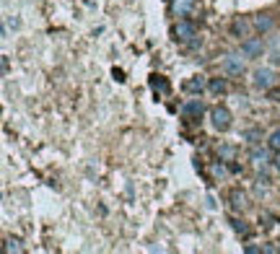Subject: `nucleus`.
Segmentation results:
<instances>
[{"mask_svg":"<svg viewBox=\"0 0 280 254\" xmlns=\"http://www.w3.org/2000/svg\"><path fill=\"white\" fill-rule=\"evenodd\" d=\"M208 86H210V91H213V94H226V88H228V83H226L223 78H213Z\"/></svg>","mask_w":280,"mask_h":254,"instance_id":"obj_12","label":"nucleus"},{"mask_svg":"<svg viewBox=\"0 0 280 254\" xmlns=\"http://www.w3.org/2000/svg\"><path fill=\"white\" fill-rule=\"evenodd\" d=\"M242 55L249 57V60L262 57V55H265V44H262V39H257V37L244 39V42H242Z\"/></svg>","mask_w":280,"mask_h":254,"instance_id":"obj_5","label":"nucleus"},{"mask_svg":"<svg viewBox=\"0 0 280 254\" xmlns=\"http://www.w3.org/2000/svg\"><path fill=\"white\" fill-rule=\"evenodd\" d=\"M150 88H153L156 94H169V81L164 76H150Z\"/></svg>","mask_w":280,"mask_h":254,"instance_id":"obj_11","label":"nucleus"},{"mask_svg":"<svg viewBox=\"0 0 280 254\" xmlns=\"http://www.w3.org/2000/svg\"><path fill=\"white\" fill-rule=\"evenodd\" d=\"M244 140L247 143H257V140H260V130H247L244 132Z\"/></svg>","mask_w":280,"mask_h":254,"instance_id":"obj_18","label":"nucleus"},{"mask_svg":"<svg viewBox=\"0 0 280 254\" xmlns=\"http://www.w3.org/2000/svg\"><path fill=\"white\" fill-rule=\"evenodd\" d=\"M213 176L215 179H223L226 176V166L223 164H213Z\"/></svg>","mask_w":280,"mask_h":254,"instance_id":"obj_19","label":"nucleus"},{"mask_svg":"<svg viewBox=\"0 0 280 254\" xmlns=\"http://www.w3.org/2000/svg\"><path fill=\"white\" fill-rule=\"evenodd\" d=\"M267 148H270V151H280V127L267 137Z\"/></svg>","mask_w":280,"mask_h":254,"instance_id":"obj_15","label":"nucleus"},{"mask_svg":"<svg viewBox=\"0 0 280 254\" xmlns=\"http://www.w3.org/2000/svg\"><path fill=\"white\" fill-rule=\"evenodd\" d=\"M3 249H6V251H16V254H18V251H24V246H21V241H18V239H8Z\"/></svg>","mask_w":280,"mask_h":254,"instance_id":"obj_16","label":"nucleus"},{"mask_svg":"<svg viewBox=\"0 0 280 254\" xmlns=\"http://www.w3.org/2000/svg\"><path fill=\"white\" fill-rule=\"evenodd\" d=\"M195 8H197L195 0H171V13L177 18H189L195 13Z\"/></svg>","mask_w":280,"mask_h":254,"instance_id":"obj_6","label":"nucleus"},{"mask_svg":"<svg viewBox=\"0 0 280 254\" xmlns=\"http://www.w3.org/2000/svg\"><path fill=\"white\" fill-rule=\"evenodd\" d=\"M205 86H208V81H205L203 76H192V78H187V81H184V86H182V88L187 91V94H197V96H200L203 91H205Z\"/></svg>","mask_w":280,"mask_h":254,"instance_id":"obj_8","label":"nucleus"},{"mask_svg":"<svg viewBox=\"0 0 280 254\" xmlns=\"http://www.w3.org/2000/svg\"><path fill=\"white\" fill-rule=\"evenodd\" d=\"M210 125L215 132H228L231 125H233V117L226 106H213L210 109Z\"/></svg>","mask_w":280,"mask_h":254,"instance_id":"obj_2","label":"nucleus"},{"mask_svg":"<svg viewBox=\"0 0 280 254\" xmlns=\"http://www.w3.org/2000/svg\"><path fill=\"white\" fill-rule=\"evenodd\" d=\"M231 29H233V34H236V37H242V34L247 31V21H242V18H236Z\"/></svg>","mask_w":280,"mask_h":254,"instance_id":"obj_17","label":"nucleus"},{"mask_svg":"<svg viewBox=\"0 0 280 254\" xmlns=\"http://www.w3.org/2000/svg\"><path fill=\"white\" fill-rule=\"evenodd\" d=\"M195 37H197V26L192 24L189 18H179L177 26H174V39L182 42V44H189V47H195V44H197Z\"/></svg>","mask_w":280,"mask_h":254,"instance_id":"obj_1","label":"nucleus"},{"mask_svg":"<svg viewBox=\"0 0 280 254\" xmlns=\"http://www.w3.org/2000/svg\"><path fill=\"white\" fill-rule=\"evenodd\" d=\"M270 151L267 148H252V164L257 166V169H262V166H267L270 164Z\"/></svg>","mask_w":280,"mask_h":254,"instance_id":"obj_10","label":"nucleus"},{"mask_svg":"<svg viewBox=\"0 0 280 254\" xmlns=\"http://www.w3.org/2000/svg\"><path fill=\"white\" fill-rule=\"evenodd\" d=\"M272 166L280 171V151H275V158H272Z\"/></svg>","mask_w":280,"mask_h":254,"instance_id":"obj_20","label":"nucleus"},{"mask_svg":"<svg viewBox=\"0 0 280 254\" xmlns=\"http://www.w3.org/2000/svg\"><path fill=\"white\" fill-rule=\"evenodd\" d=\"M203 112H205V104H203L200 99H192V101H187V104L182 106V117H184V120H200Z\"/></svg>","mask_w":280,"mask_h":254,"instance_id":"obj_7","label":"nucleus"},{"mask_svg":"<svg viewBox=\"0 0 280 254\" xmlns=\"http://www.w3.org/2000/svg\"><path fill=\"white\" fill-rule=\"evenodd\" d=\"M272 65H280V52H275V55H272Z\"/></svg>","mask_w":280,"mask_h":254,"instance_id":"obj_22","label":"nucleus"},{"mask_svg":"<svg viewBox=\"0 0 280 254\" xmlns=\"http://www.w3.org/2000/svg\"><path fill=\"white\" fill-rule=\"evenodd\" d=\"M244 251H247V254H260V251H262V249H260V246H247V249H244Z\"/></svg>","mask_w":280,"mask_h":254,"instance_id":"obj_21","label":"nucleus"},{"mask_svg":"<svg viewBox=\"0 0 280 254\" xmlns=\"http://www.w3.org/2000/svg\"><path fill=\"white\" fill-rule=\"evenodd\" d=\"M272 26H275L272 13H257L254 16V29L257 31H272Z\"/></svg>","mask_w":280,"mask_h":254,"instance_id":"obj_9","label":"nucleus"},{"mask_svg":"<svg viewBox=\"0 0 280 254\" xmlns=\"http://www.w3.org/2000/svg\"><path fill=\"white\" fill-rule=\"evenodd\" d=\"M277 251H280V249H277Z\"/></svg>","mask_w":280,"mask_h":254,"instance_id":"obj_23","label":"nucleus"},{"mask_svg":"<svg viewBox=\"0 0 280 254\" xmlns=\"http://www.w3.org/2000/svg\"><path fill=\"white\" fill-rule=\"evenodd\" d=\"M231 226H233V231H236L239 236H249V234H252V228H249L244 221H231Z\"/></svg>","mask_w":280,"mask_h":254,"instance_id":"obj_14","label":"nucleus"},{"mask_svg":"<svg viewBox=\"0 0 280 254\" xmlns=\"http://www.w3.org/2000/svg\"><path fill=\"white\" fill-rule=\"evenodd\" d=\"M252 86L257 91H270L275 86V73L270 70V67H257V70L252 73Z\"/></svg>","mask_w":280,"mask_h":254,"instance_id":"obj_3","label":"nucleus"},{"mask_svg":"<svg viewBox=\"0 0 280 254\" xmlns=\"http://www.w3.org/2000/svg\"><path fill=\"white\" fill-rule=\"evenodd\" d=\"M231 200H233V202H231L233 210H244V207H247V197H244L242 192H233V195H231Z\"/></svg>","mask_w":280,"mask_h":254,"instance_id":"obj_13","label":"nucleus"},{"mask_svg":"<svg viewBox=\"0 0 280 254\" xmlns=\"http://www.w3.org/2000/svg\"><path fill=\"white\" fill-rule=\"evenodd\" d=\"M221 70H223L226 76H231V78H239V76L247 70V65H244V60H242L239 55H226V57L221 60Z\"/></svg>","mask_w":280,"mask_h":254,"instance_id":"obj_4","label":"nucleus"}]
</instances>
